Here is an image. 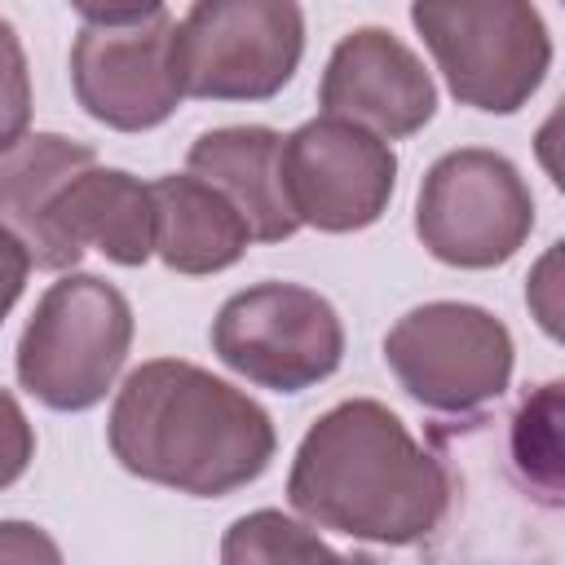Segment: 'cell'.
Listing matches in <instances>:
<instances>
[{"mask_svg": "<svg viewBox=\"0 0 565 565\" xmlns=\"http://www.w3.org/2000/svg\"><path fill=\"white\" fill-rule=\"evenodd\" d=\"M450 468L415 441L397 411L349 397L322 411L296 446L287 503L318 530L411 547L441 530L450 512Z\"/></svg>", "mask_w": 565, "mask_h": 565, "instance_id": "obj_1", "label": "cell"}, {"mask_svg": "<svg viewBox=\"0 0 565 565\" xmlns=\"http://www.w3.org/2000/svg\"><path fill=\"white\" fill-rule=\"evenodd\" d=\"M124 472L190 499L252 486L278 450L269 411L185 358H150L119 384L106 419Z\"/></svg>", "mask_w": 565, "mask_h": 565, "instance_id": "obj_2", "label": "cell"}, {"mask_svg": "<svg viewBox=\"0 0 565 565\" xmlns=\"http://www.w3.org/2000/svg\"><path fill=\"white\" fill-rule=\"evenodd\" d=\"M132 305L102 274L66 269L40 300L18 340V384L49 411L97 406L132 349Z\"/></svg>", "mask_w": 565, "mask_h": 565, "instance_id": "obj_3", "label": "cell"}, {"mask_svg": "<svg viewBox=\"0 0 565 565\" xmlns=\"http://www.w3.org/2000/svg\"><path fill=\"white\" fill-rule=\"evenodd\" d=\"M450 97L486 115H516L552 71V31L534 0H411Z\"/></svg>", "mask_w": 565, "mask_h": 565, "instance_id": "obj_4", "label": "cell"}, {"mask_svg": "<svg viewBox=\"0 0 565 565\" xmlns=\"http://www.w3.org/2000/svg\"><path fill=\"white\" fill-rule=\"evenodd\" d=\"M172 53L185 97L269 102L305 57V9L300 0H194Z\"/></svg>", "mask_w": 565, "mask_h": 565, "instance_id": "obj_5", "label": "cell"}, {"mask_svg": "<svg viewBox=\"0 0 565 565\" xmlns=\"http://www.w3.org/2000/svg\"><path fill=\"white\" fill-rule=\"evenodd\" d=\"M534 230V194L521 168L486 146L446 150L419 181L415 234L455 269L508 265Z\"/></svg>", "mask_w": 565, "mask_h": 565, "instance_id": "obj_6", "label": "cell"}, {"mask_svg": "<svg viewBox=\"0 0 565 565\" xmlns=\"http://www.w3.org/2000/svg\"><path fill=\"white\" fill-rule=\"evenodd\" d=\"M384 362L419 406L468 415L508 393L516 344L490 309L468 300H428L388 327Z\"/></svg>", "mask_w": 565, "mask_h": 565, "instance_id": "obj_7", "label": "cell"}, {"mask_svg": "<svg viewBox=\"0 0 565 565\" xmlns=\"http://www.w3.org/2000/svg\"><path fill=\"white\" fill-rule=\"evenodd\" d=\"M212 353L256 388L305 393L344 362V322L327 296L300 282L234 291L212 318Z\"/></svg>", "mask_w": 565, "mask_h": 565, "instance_id": "obj_8", "label": "cell"}, {"mask_svg": "<svg viewBox=\"0 0 565 565\" xmlns=\"http://www.w3.org/2000/svg\"><path fill=\"white\" fill-rule=\"evenodd\" d=\"M287 207L318 234H358L375 225L397 190V154L371 128L318 115L278 146Z\"/></svg>", "mask_w": 565, "mask_h": 565, "instance_id": "obj_9", "label": "cell"}, {"mask_svg": "<svg viewBox=\"0 0 565 565\" xmlns=\"http://www.w3.org/2000/svg\"><path fill=\"white\" fill-rule=\"evenodd\" d=\"M177 18L163 9L128 26H79L71 44V88L88 119L115 132H150L185 102L177 79Z\"/></svg>", "mask_w": 565, "mask_h": 565, "instance_id": "obj_10", "label": "cell"}, {"mask_svg": "<svg viewBox=\"0 0 565 565\" xmlns=\"http://www.w3.org/2000/svg\"><path fill=\"white\" fill-rule=\"evenodd\" d=\"M88 247L124 269H141L154 256V199L141 177L88 163L49 194L35 269L66 274Z\"/></svg>", "mask_w": 565, "mask_h": 565, "instance_id": "obj_11", "label": "cell"}, {"mask_svg": "<svg viewBox=\"0 0 565 565\" xmlns=\"http://www.w3.org/2000/svg\"><path fill=\"white\" fill-rule=\"evenodd\" d=\"M318 106L322 115L353 119L384 141H402L437 115V84L415 49L388 26H358L331 49Z\"/></svg>", "mask_w": 565, "mask_h": 565, "instance_id": "obj_12", "label": "cell"}, {"mask_svg": "<svg viewBox=\"0 0 565 565\" xmlns=\"http://www.w3.org/2000/svg\"><path fill=\"white\" fill-rule=\"evenodd\" d=\"M278 146L282 132L265 124H230L207 128L194 137L185 154V172L212 181L230 203L243 212L252 243H282L300 230V221L287 207L282 177H278Z\"/></svg>", "mask_w": 565, "mask_h": 565, "instance_id": "obj_13", "label": "cell"}, {"mask_svg": "<svg viewBox=\"0 0 565 565\" xmlns=\"http://www.w3.org/2000/svg\"><path fill=\"white\" fill-rule=\"evenodd\" d=\"M154 199V256L185 278L221 274L243 260L252 230L243 212L212 181L194 172H168L150 181Z\"/></svg>", "mask_w": 565, "mask_h": 565, "instance_id": "obj_14", "label": "cell"}, {"mask_svg": "<svg viewBox=\"0 0 565 565\" xmlns=\"http://www.w3.org/2000/svg\"><path fill=\"white\" fill-rule=\"evenodd\" d=\"M88 163H97V150L62 132H26L18 146L0 154V225L26 247L31 265L40 260L44 247L49 194Z\"/></svg>", "mask_w": 565, "mask_h": 565, "instance_id": "obj_15", "label": "cell"}, {"mask_svg": "<svg viewBox=\"0 0 565 565\" xmlns=\"http://www.w3.org/2000/svg\"><path fill=\"white\" fill-rule=\"evenodd\" d=\"M556 424H561V380L539 384L516 419H512V459L525 472V481L543 494L547 508L561 503V441H556Z\"/></svg>", "mask_w": 565, "mask_h": 565, "instance_id": "obj_16", "label": "cell"}, {"mask_svg": "<svg viewBox=\"0 0 565 565\" xmlns=\"http://www.w3.org/2000/svg\"><path fill=\"white\" fill-rule=\"evenodd\" d=\"M340 552L318 539V530L300 525L296 516L278 508H256L238 516L221 539L225 565H252V561H335Z\"/></svg>", "mask_w": 565, "mask_h": 565, "instance_id": "obj_17", "label": "cell"}, {"mask_svg": "<svg viewBox=\"0 0 565 565\" xmlns=\"http://www.w3.org/2000/svg\"><path fill=\"white\" fill-rule=\"evenodd\" d=\"M31 128V66L13 22L0 18V154Z\"/></svg>", "mask_w": 565, "mask_h": 565, "instance_id": "obj_18", "label": "cell"}, {"mask_svg": "<svg viewBox=\"0 0 565 565\" xmlns=\"http://www.w3.org/2000/svg\"><path fill=\"white\" fill-rule=\"evenodd\" d=\"M31 459H35V428H31L26 411L18 406V397L9 388H0V490L22 481Z\"/></svg>", "mask_w": 565, "mask_h": 565, "instance_id": "obj_19", "label": "cell"}, {"mask_svg": "<svg viewBox=\"0 0 565 565\" xmlns=\"http://www.w3.org/2000/svg\"><path fill=\"white\" fill-rule=\"evenodd\" d=\"M0 561H26V565L49 561V565H57L62 547L31 521H0Z\"/></svg>", "mask_w": 565, "mask_h": 565, "instance_id": "obj_20", "label": "cell"}, {"mask_svg": "<svg viewBox=\"0 0 565 565\" xmlns=\"http://www.w3.org/2000/svg\"><path fill=\"white\" fill-rule=\"evenodd\" d=\"M556 260H561V243H552V252L539 260V269H534L530 287H525V300H530L534 318L543 322V331H547L552 340L561 335V305H556V282H552V269H556Z\"/></svg>", "mask_w": 565, "mask_h": 565, "instance_id": "obj_21", "label": "cell"}, {"mask_svg": "<svg viewBox=\"0 0 565 565\" xmlns=\"http://www.w3.org/2000/svg\"><path fill=\"white\" fill-rule=\"evenodd\" d=\"M26 274H31L26 247L0 225V327H4L9 309L18 305V296H22V287H26Z\"/></svg>", "mask_w": 565, "mask_h": 565, "instance_id": "obj_22", "label": "cell"}, {"mask_svg": "<svg viewBox=\"0 0 565 565\" xmlns=\"http://www.w3.org/2000/svg\"><path fill=\"white\" fill-rule=\"evenodd\" d=\"M71 9L93 26H128L163 9V0H71Z\"/></svg>", "mask_w": 565, "mask_h": 565, "instance_id": "obj_23", "label": "cell"}]
</instances>
